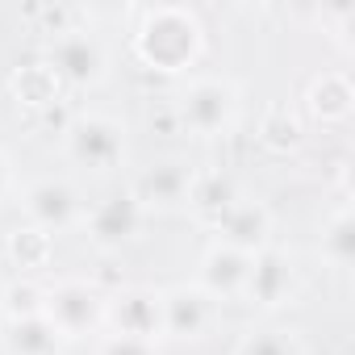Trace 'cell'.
<instances>
[{
    "label": "cell",
    "instance_id": "1",
    "mask_svg": "<svg viewBox=\"0 0 355 355\" xmlns=\"http://www.w3.org/2000/svg\"><path fill=\"white\" fill-rule=\"evenodd\" d=\"M205 51V26L184 5H155L142 13L134 30V55L150 71H189Z\"/></svg>",
    "mask_w": 355,
    "mask_h": 355
},
{
    "label": "cell",
    "instance_id": "2",
    "mask_svg": "<svg viewBox=\"0 0 355 355\" xmlns=\"http://www.w3.org/2000/svg\"><path fill=\"white\" fill-rule=\"evenodd\" d=\"M105 293L92 284V280H80V276H67V280H55L46 284V297H42V318L67 338H88V334H101L105 330Z\"/></svg>",
    "mask_w": 355,
    "mask_h": 355
},
{
    "label": "cell",
    "instance_id": "3",
    "mask_svg": "<svg viewBox=\"0 0 355 355\" xmlns=\"http://www.w3.org/2000/svg\"><path fill=\"white\" fill-rule=\"evenodd\" d=\"M239 109H243V92L226 76H201L180 96V121L197 138H222V134H230L234 121H239Z\"/></svg>",
    "mask_w": 355,
    "mask_h": 355
},
{
    "label": "cell",
    "instance_id": "4",
    "mask_svg": "<svg viewBox=\"0 0 355 355\" xmlns=\"http://www.w3.org/2000/svg\"><path fill=\"white\" fill-rule=\"evenodd\" d=\"M59 88H96L109 80V46L92 30H59L42 59Z\"/></svg>",
    "mask_w": 355,
    "mask_h": 355
},
{
    "label": "cell",
    "instance_id": "5",
    "mask_svg": "<svg viewBox=\"0 0 355 355\" xmlns=\"http://www.w3.org/2000/svg\"><path fill=\"white\" fill-rule=\"evenodd\" d=\"M63 150L76 167L113 171L125 163V125L105 113H80L63 130Z\"/></svg>",
    "mask_w": 355,
    "mask_h": 355
},
{
    "label": "cell",
    "instance_id": "6",
    "mask_svg": "<svg viewBox=\"0 0 355 355\" xmlns=\"http://www.w3.org/2000/svg\"><path fill=\"white\" fill-rule=\"evenodd\" d=\"M21 209H26V222L42 234H63L71 226L84 222V201H80V189L63 175H42L34 180L26 193H21Z\"/></svg>",
    "mask_w": 355,
    "mask_h": 355
},
{
    "label": "cell",
    "instance_id": "7",
    "mask_svg": "<svg viewBox=\"0 0 355 355\" xmlns=\"http://www.w3.org/2000/svg\"><path fill=\"white\" fill-rule=\"evenodd\" d=\"M105 326L109 334H125V338H142V343H159L163 338V297L159 288H121L105 301Z\"/></svg>",
    "mask_w": 355,
    "mask_h": 355
},
{
    "label": "cell",
    "instance_id": "8",
    "mask_svg": "<svg viewBox=\"0 0 355 355\" xmlns=\"http://www.w3.org/2000/svg\"><path fill=\"white\" fill-rule=\"evenodd\" d=\"M193 167L180 159H155L142 167L130 184V197L142 205V214H167V209H184L189 189H193Z\"/></svg>",
    "mask_w": 355,
    "mask_h": 355
},
{
    "label": "cell",
    "instance_id": "9",
    "mask_svg": "<svg viewBox=\"0 0 355 355\" xmlns=\"http://www.w3.org/2000/svg\"><path fill=\"white\" fill-rule=\"evenodd\" d=\"M142 222H146V214H142V205L130 197V189H125V193H113V197H105V201H96V205L84 214V230H88V243H92L96 251H121V247H130V243L142 234Z\"/></svg>",
    "mask_w": 355,
    "mask_h": 355
},
{
    "label": "cell",
    "instance_id": "10",
    "mask_svg": "<svg viewBox=\"0 0 355 355\" xmlns=\"http://www.w3.org/2000/svg\"><path fill=\"white\" fill-rule=\"evenodd\" d=\"M297 288V268H293V255L280 251V247H263L251 255V268H247V280H243V297L239 301H251L259 309H280L288 305Z\"/></svg>",
    "mask_w": 355,
    "mask_h": 355
},
{
    "label": "cell",
    "instance_id": "11",
    "mask_svg": "<svg viewBox=\"0 0 355 355\" xmlns=\"http://www.w3.org/2000/svg\"><path fill=\"white\" fill-rule=\"evenodd\" d=\"M159 297H163V338H175V343L205 338V330L214 326V301L197 284H175V288H163Z\"/></svg>",
    "mask_w": 355,
    "mask_h": 355
},
{
    "label": "cell",
    "instance_id": "12",
    "mask_svg": "<svg viewBox=\"0 0 355 355\" xmlns=\"http://www.w3.org/2000/svg\"><path fill=\"white\" fill-rule=\"evenodd\" d=\"M214 243H226L243 255H255L263 247H272V209L263 201H251V197H239L226 218L214 226Z\"/></svg>",
    "mask_w": 355,
    "mask_h": 355
},
{
    "label": "cell",
    "instance_id": "13",
    "mask_svg": "<svg viewBox=\"0 0 355 355\" xmlns=\"http://www.w3.org/2000/svg\"><path fill=\"white\" fill-rule=\"evenodd\" d=\"M247 268H251V255L226 247V243H209L201 263H197V288L209 297V301H239L243 297V280H247Z\"/></svg>",
    "mask_w": 355,
    "mask_h": 355
},
{
    "label": "cell",
    "instance_id": "14",
    "mask_svg": "<svg viewBox=\"0 0 355 355\" xmlns=\"http://www.w3.org/2000/svg\"><path fill=\"white\" fill-rule=\"evenodd\" d=\"M305 109L322 125H343L355 113V84L347 71H322L305 88Z\"/></svg>",
    "mask_w": 355,
    "mask_h": 355
},
{
    "label": "cell",
    "instance_id": "15",
    "mask_svg": "<svg viewBox=\"0 0 355 355\" xmlns=\"http://www.w3.org/2000/svg\"><path fill=\"white\" fill-rule=\"evenodd\" d=\"M67 338L42 318H5V326H0V351L5 355H63Z\"/></svg>",
    "mask_w": 355,
    "mask_h": 355
},
{
    "label": "cell",
    "instance_id": "16",
    "mask_svg": "<svg viewBox=\"0 0 355 355\" xmlns=\"http://www.w3.org/2000/svg\"><path fill=\"white\" fill-rule=\"evenodd\" d=\"M234 201H239V189H234L230 175H222V171H205V175H193V189H189L184 209H189L205 230H214V226L226 218V209H230Z\"/></svg>",
    "mask_w": 355,
    "mask_h": 355
},
{
    "label": "cell",
    "instance_id": "17",
    "mask_svg": "<svg viewBox=\"0 0 355 355\" xmlns=\"http://www.w3.org/2000/svg\"><path fill=\"white\" fill-rule=\"evenodd\" d=\"M322 259L330 263V268H351L355 263V214H351V205H338L330 218H326V226H322Z\"/></svg>",
    "mask_w": 355,
    "mask_h": 355
},
{
    "label": "cell",
    "instance_id": "18",
    "mask_svg": "<svg viewBox=\"0 0 355 355\" xmlns=\"http://www.w3.org/2000/svg\"><path fill=\"white\" fill-rule=\"evenodd\" d=\"M13 96L21 101V105H30V109H51L55 101H59V80H55V71L46 67V63H26V67H17L13 71Z\"/></svg>",
    "mask_w": 355,
    "mask_h": 355
},
{
    "label": "cell",
    "instance_id": "19",
    "mask_svg": "<svg viewBox=\"0 0 355 355\" xmlns=\"http://www.w3.org/2000/svg\"><path fill=\"white\" fill-rule=\"evenodd\" d=\"M5 251H9V259H13L17 268L38 272V268H51V259H55V239L42 234V230H34V226H17V230L9 234Z\"/></svg>",
    "mask_w": 355,
    "mask_h": 355
},
{
    "label": "cell",
    "instance_id": "20",
    "mask_svg": "<svg viewBox=\"0 0 355 355\" xmlns=\"http://www.w3.org/2000/svg\"><path fill=\"white\" fill-rule=\"evenodd\" d=\"M234 355H301V343L293 330H280V326H255L239 338Z\"/></svg>",
    "mask_w": 355,
    "mask_h": 355
},
{
    "label": "cell",
    "instance_id": "21",
    "mask_svg": "<svg viewBox=\"0 0 355 355\" xmlns=\"http://www.w3.org/2000/svg\"><path fill=\"white\" fill-rule=\"evenodd\" d=\"M259 138H263L268 150H293V146L301 142V121H297V113L284 109V105L268 109V117H263V125H259Z\"/></svg>",
    "mask_w": 355,
    "mask_h": 355
},
{
    "label": "cell",
    "instance_id": "22",
    "mask_svg": "<svg viewBox=\"0 0 355 355\" xmlns=\"http://www.w3.org/2000/svg\"><path fill=\"white\" fill-rule=\"evenodd\" d=\"M42 297H46L42 284L13 280L5 293H0V313H5V318H34V313H42Z\"/></svg>",
    "mask_w": 355,
    "mask_h": 355
},
{
    "label": "cell",
    "instance_id": "23",
    "mask_svg": "<svg viewBox=\"0 0 355 355\" xmlns=\"http://www.w3.org/2000/svg\"><path fill=\"white\" fill-rule=\"evenodd\" d=\"M96 355H159V347L142 343V338H125V334H101Z\"/></svg>",
    "mask_w": 355,
    "mask_h": 355
},
{
    "label": "cell",
    "instance_id": "24",
    "mask_svg": "<svg viewBox=\"0 0 355 355\" xmlns=\"http://www.w3.org/2000/svg\"><path fill=\"white\" fill-rule=\"evenodd\" d=\"M13 189V163H9V155L0 150V201H5V193Z\"/></svg>",
    "mask_w": 355,
    "mask_h": 355
},
{
    "label": "cell",
    "instance_id": "25",
    "mask_svg": "<svg viewBox=\"0 0 355 355\" xmlns=\"http://www.w3.org/2000/svg\"><path fill=\"white\" fill-rule=\"evenodd\" d=\"M0 326H5V313H0Z\"/></svg>",
    "mask_w": 355,
    "mask_h": 355
}]
</instances>
